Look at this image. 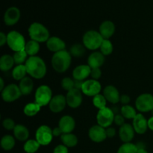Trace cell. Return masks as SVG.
Returning a JSON list of instances; mask_svg holds the SVG:
<instances>
[{
	"label": "cell",
	"instance_id": "23",
	"mask_svg": "<svg viewBox=\"0 0 153 153\" xmlns=\"http://www.w3.org/2000/svg\"><path fill=\"white\" fill-rule=\"evenodd\" d=\"M105 62V55L102 52H95L90 55L88 59V65L91 69L100 68Z\"/></svg>",
	"mask_w": 153,
	"mask_h": 153
},
{
	"label": "cell",
	"instance_id": "11",
	"mask_svg": "<svg viewBox=\"0 0 153 153\" xmlns=\"http://www.w3.org/2000/svg\"><path fill=\"white\" fill-rule=\"evenodd\" d=\"M102 90L101 84L97 80L89 79L84 82L82 88V92L88 97H95L100 94Z\"/></svg>",
	"mask_w": 153,
	"mask_h": 153
},
{
	"label": "cell",
	"instance_id": "46",
	"mask_svg": "<svg viewBox=\"0 0 153 153\" xmlns=\"http://www.w3.org/2000/svg\"><path fill=\"white\" fill-rule=\"evenodd\" d=\"M6 43H7V35H5L3 32H1L0 33V46H3Z\"/></svg>",
	"mask_w": 153,
	"mask_h": 153
},
{
	"label": "cell",
	"instance_id": "28",
	"mask_svg": "<svg viewBox=\"0 0 153 153\" xmlns=\"http://www.w3.org/2000/svg\"><path fill=\"white\" fill-rule=\"evenodd\" d=\"M39 50H40V44L38 42L35 41V40H31L27 42L25 44V51L30 57L36 56V55L38 53Z\"/></svg>",
	"mask_w": 153,
	"mask_h": 153
},
{
	"label": "cell",
	"instance_id": "45",
	"mask_svg": "<svg viewBox=\"0 0 153 153\" xmlns=\"http://www.w3.org/2000/svg\"><path fill=\"white\" fill-rule=\"evenodd\" d=\"M130 102V97L126 94L120 96V102L123 105H128Z\"/></svg>",
	"mask_w": 153,
	"mask_h": 153
},
{
	"label": "cell",
	"instance_id": "48",
	"mask_svg": "<svg viewBox=\"0 0 153 153\" xmlns=\"http://www.w3.org/2000/svg\"><path fill=\"white\" fill-rule=\"evenodd\" d=\"M75 82V88L79 90H82V85H83L84 81H79V80H74Z\"/></svg>",
	"mask_w": 153,
	"mask_h": 153
},
{
	"label": "cell",
	"instance_id": "40",
	"mask_svg": "<svg viewBox=\"0 0 153 153\" xmlns=\"http://www.w3.org/2000/svg\"><path fill=\"white\" fill-rule=\"evenodd\" d=\"M2 125L3 127L7 130H13L15 126H16V125L14 123V121L12 119H10V118H6V119H4L3 120Z\"/></svg>",
	"mask_w": 153,
	"mask_h": 153
},
{
	"label": "cell",
	"instance_id": "43",
	"mask_svg": "<svg viewBox=\"0 0 153 153\" xmlns=\"http://www.w3.org/2000/svg\"><path fill=\"white\" fill-rule=\"evenodd\" d=\"M53 153H68V147L65 145H58L54 149Z\"/></svg>",
	"mask_w": 153,
	"mask_h": 153
},
{
	"label": "cell",
	"instance_id": "9",
	"mask_svg": "<svg viewBox=\"0 0 153 153\" xmlns=\"http://www.w3.org/2000/svg\"><path fill=\"white\" fill-rule=\"evenodd\" d=\"M19 87L15 84H10L7 85L1 91V97L2 100L6 102H12L16 101L22 96Z\"/></svg>",
	"mask_w": 153,
	"mask_h": 153
},
{
	"label": "cell",
	"instance_id": "22",
	"mask_svg": "<svg viewBox=\"0 0 153 153\" xmlns=\"http://www.w3.org/2000/svg\"><path fill=\"white\" fill-rule=\"evenodd\" d=\"M91 68L89 65H79L73 71V77L74 80L84 81L91 75Z\"/></svg>",
	"mask_w": 153,
	"mask_h": 153
},
{
	"label": "cell",
	"instance_id": "36",
	"mask_svg": "<svg viewBox=\"0 0 153 153\" xmlns=\"http://www.w3.org/2000/svg\"><path fill=\"white\" fill-rule=\"evenodd\" d=\"M100 50H101V52L104 55H109L112 53L114 49L113 44H112L111 42L109 40H106V39H104L102 43L101 46H100Z\"/></svg>",
	"mask_w": 153,
	"mask_h": 153
},
{
	"label": "cell",
	"instance_id": "34",
	"mask_svg": "<svg viewBox=\"0 0 153 153\" xmlns=\"http://www.w3.org/2000/svg\"><path fill=\"white\" fill-rule=\"evenodd\" d=\"M70 53L74 57H82L85 54V46L79 43L73 45L70 49Z\"/></svg>",
	"mask_w": 153,
	"mask_h": 153
},
{
	"label": "cell",
	"instance_id": "31",
	"mask_svg": "<svg viewBox=\"0 0 153 153\" xmlns=\"http://www.w3.org/2000/svg\"><path fill=\"white\" fill-rule=\"evenodd\" d=\"M40 108H41V106H40L36 102L28 103L24 108L23 112L28 117L35 116L40 111Z\"/></svg>",
	"mask_w": 153,
	"mask_h": 153
},
{
	"label": "cell",
	"instance_id": "21",
	"mask_svg": "<svg viewBox=\"0 0 153 153\" xmlns=\"http://www.w3.org/2000/svg\"><path fill=\"white\" fill-rule=\"evenodd\" d=\"M46 46L49 50L55 53L65 49L66 44L63 40L58 37H49V40L46 41Z\"/></svg>",
	"mask_w": 153,
	"mask_h": 153
},
{
	"label": "cell",
	"instance_id": "49",
	"mask_svg": "<svg viewBox=\"0 0 153 153\" xmlns=\"http://www.w3.org/2000/svg\"><path fill=\"white\" fill-rule=\"evenodd\" d=\"M148 128L153 131V116L148 120Z\"/></svg>",
	"mask_w": 153,
	"mask_h": 153
},
{
	"label": "cell",
	"instance_id": "10",
	"mask_svg": "<svg viewBox=\"0 0 153 153\" xmlns=\"http://www.w3.org/2000/svg\"><path fill=\"white\" fill-rule=\"evenodd\" d=\"M135 107L139 111L148 112L153 110V96L150 94H143L135 101Z\"/></svg>",
	"mask_w": 153,
	"mask_h": 153
},
{
	"label": "cell",
	"instance_id": "3",
	"mask_svg": "<svg viewBox=\"0 0 153 153\" xmlns=\"http://www.w3.org/2000/svg\"><path fill=\"white\" fill-rule=\"evenodd\" d=\"M28 34L31 40L38 43L46 42L49 39V31L40 22H33L28 28Z\"/></svg>",
	"mask_w": 153,
	"mask_h": 153
},
{
	"label": "cell",
	"instance_id": "52",
	"mask_svg": "<svg viewBox=\"0 0 153 153\" xmlns=\"http://www.w3.org/2000/svg\"><path fill=\"white\" fill-rule=\"evenodd\" d=\"M152 115H153V110L152 111Z\"/></svg>",
	"mask_w": 153,
	"mask_h": 153
},
{
	"label": "cell",
	"instance_id": "7",
	"mask_svg": "<svg viewBox=\"0 0 153 153\" xmlns=\"http://www.w3.org/2000/svg\"><path fill=\"white\" fill-rule=\"evenodd\" d=\"M52 99V90L47 85H41L36 91L35 102L37 103L41 107L49 104Z\"/></svg>",
	"mask_w": 153,
	"mask_h": 153
},
{
	"label": "cell",
	"instance_id": "35",
	"mask_svg": "<svg viewBox=\"0 0 153 153\" xmlns=\"http://www.w3.org/2000/svg\"><path fill=\"white\" fill-rule=\"evenodd\" d=\"M137 149L136 144L131 143H124L118 149L117 153H137Z\"/></svg>",
	"mask_w": 153,
	"mask_h": 153
},
{
	"label": "cell",
	"instance_id": "19",
	"mask_svg": "<svg viewBox=\"0 0 153 153\" xmlns=\"http://www.w3.org/2000/svg\"><path fill=\"white\" fill-rule=\"evenodd\" d=\"M103 95L105 97L106 100L112 104H117L120 101V95L119 91L112 85H108L105 88L103 91Z\"/></svg>",
	"mask_w": 153,
	"mask_h": 153
},
{
	"label": "cell",
	"instance_id": "14",
	"mask_svg": "<svg viewBox=\"0 0 153 153\" xmlns=\"http://www.w3.org/2000/svg\"><path fill=\"white\" fill-rule=\"evenodd\" d=\"M88 135L91 140L95 143H101L107 138L105 128L99 125H95L89 129Z\"/></svg>",
	"mask_w": 153,
	"mask_h": 153
},
{
	"label": "cell",
	"instance_id": "24",
	"mask_svg": "<svg viewBox=\"0 0 153 153\" xmlns=\"http://www.w3.org/2000/svg\"><path fill=\"white\" fill-rule=\"evenodd\" d=\"M13 134L17 140L20 141H25L28 138L29 131L25 126L18 124V125H16L13 129Z\"/></svg>",
	"mask_w": 153,
	"mask_h": 153
},
{
	"label": "cell",
	"instance_id": "16",
	"mask_svg": "<svg viewBox=\"0 0 153 153\" xmlns=\"http://www.w3.org/2000/svg\"><path fill=\"white\" fill-rule=\"evenodd\" d=\"M134 129L133 126L131 124L125 123L120 127L119 129V136L124 143H130L134 138Z\"/></svg>",
	"mask_w": 153,
	"mask_h": 153
},
{
	"label": "cell",
	"instance_id": "27",
	"mask_svg": "<svg viewBox=\"0 0 153 153\" xmlns=\"http://www.w3.org/2000/svg\"><path fill=\"white\" fill-rule=\"evenodd\" d=\"M61 140L67 147H74L78 143L77 137L72 133L63 134L61 136Z\"/></svg>",
	"mask_w": 153,
	"mask_h": 153
},
{
	"label": "cell",
	"instance_id": "39",
	"mask_svg": "<svg viewBox=\"0 0 153 153\" xmlns=\"http://www.w3.org/2000/svg\"><path fill=\"white\" fill-rule=\"evenodd\" d=\"M61 86H62L63 89L68 92V91L75 88V82L73 79L69 77H66L61 81Z\"/></svg>",
	"mask_w": 153,
	"mask_h": 153
},
{
	"label": "cell",
	"instance_id": "2",
	"mask_svg": "<svg viewBox=\"0 0 153 153\" xmlns=\"http://www.w3.org/2000/svg\"><path fill=\"white\" fill-rule=\"evenodd\" d=\"M71 61V54L64 49L54 53L52 58V65L55 71L62 73L68 70Z\"/></svg>",
	"mask_w": 153,
	"mask_h": 153
},
{
	"label": "cell",
	"instance_id": "33",
	"mask_svg": "<svg viewBox=\"0 0 153 153\" xmlns=\"http://www.w3.org/2000/svg\"><path fill=\"white\" fill-rule=\"evenodd\" d=\"M121 114L124 117V118H126V119H134L136 117V115L137 114L136 113V111L132 106L128 105H123L120 109Z\"/></svg>",
	"mask_w": 153,
	"mask_h": 153
},
{
	"label": "cell",
	"instance_id": "50",
	"mask_svg": "<svg viewBox=\"0 0 153 153\" xmlns=\"http://www.w3.org/2000/svg\"><path fill=\"white\" fill-rule=\"evenodd\" d=\"M4 88H5V87H4V80H3L2 78H0V91H2Z\"/></svg>",
	"mask_w": 153,
	"mask_h": 153
},
{
	"label": "cell",
	"instance_id": "20",
	"mask_svg": "<svg viewBox=\"0 0 153 153\" xmlns=\"http://www.w3.org/2000/svg\"><path fill=\"white\" fill-rule=\"evenodd\" d=\"M115 31V25L113 22L110 20H105L101 23L99 28V32L103 39L109 40L112 37Z\"/></svg>",
	"mask_w": 153,
	"mask_h": 153
},
{
	"label": "cell",
	"instance_id": "8",
	"mask_svg": "<svg viewBox=\"0 0 153 153\" xmlns=\"http://www.w3.org/2000/svg\"><path fill=\"white\" fill-rule=\"evenodd\" d=\"M53 137L52 130L46 125L40 126L35 133L36 140L40 143V146L49 145L52 142Z\"/></svg>",
	"mask_w": 153,
	"mask_h": 153
},
{
	"label": "cell",
	"instance_id": "5",
	"mask_svg": "<svg viewBox=\"0 0 153 153\" xmlns=\"http://www.w3.org/2000/svg\"><path fill=\"white\" fill-rule=\"evenodd\" d=\"M7 44L10 49L16 52L24 50L26 43L20 33L16 31H11L7 34Z\"/></svg>",
	"mask_w": 153,
	"mask_h": 153
},
{
	"label": "cell",
	"instance_id": "18",
	"mask_svg": "<svg viewBox=\"0 0 153 153\" xmlns=\"http://www.w3.org/2000/svg\"><path fill=\"white\" fill-rule=\"evenodd\" d=\"M76 126V122L72 117L69 115L62 117L58 123V127L61 128L63 134L72 133Z\"/></svg>",
	"mask_w": 153,
	"mask_h": 153
},
{
	"label": "cell",
	"instance_id": "32",
	"mask_svg": "<svg viewBox=\"0 0 153 153\" xmlns=\"http://www.w3.org/2000/svg\"><path fill=\"white\" fill-rule=\"evenodd\" d=\"M40 144L36 140H28L25 143L23 149L26 153H35L40 148Z\"/></svg>",
	"mask_w": 153,
	"mask_h": 153
},
{
	"label": "cell",
	"instance_id": "38",
	"mask_svg": "<svg viewBox=\"0 0 153 153\" xmlns=\"http://www.w3.org/2000/svg\"><path fill=\"white\" fill-rule=\"evenodd\" d=\"M27 56H28V54L26 53V52L24 49V50L15 52L13 55V60H14L15 64H17V65H20V64H23L24 62H26Z\"/></svg>",
	"mask_w": 153,
	"mask_h": 153
},
{
	"label": "cell",
	"instance_id": "42",
	"mask_svg": "<svg viewBox=\"0 0 153 153\" xmlns=\"http://www.w3.org/2000/svg\"><path fill=\"white\" fill-rule=\"evenodd\" d=\"M114 123L117 126H119L120 127L122 126L125 124V118L122 114H116L114 117Z\"/></svg>",
	"mask_w": 153,
	"mask_h": 153
},
{
	"label": "cell",
	"instance_id": "4",
	"mask_svg": "<svg viewBox=\"0 0 153 153\" xmlns=\"http://www.w3.org/2000/svg\"><path fill=\"white\" fill-rule=\"evenodd\" d=\"M103 37L99 31L90 30L83 36V43L86 49L90 50H96L100 48L103 41Z\"/></svg>",
	"mask_w": 153,
	"mask_h": 153
},
{
	"label": "cell",
	"instance_id": "17",
	"mask_svg": "<svg viewBox=\"0 0 153 153\" xmlns=\"http://www.w3.org/2000/svg\"><path fill=\"white\" fill-rule=\"evenodd\" d=\"M133 128L137 134H144L148 128V120L142 114H137L133 119Z\"/></svg>",
	"mask_w": 153,
	"mask_h": 153
},
{
	"label": "cell",
	"instance_id": "1",
	"mask_svg": "<svg viewBox=\"0 0 153 153\" xmlns=\"http://www.w3.org/2000/svg\"><path fill=\"white\" fill-rule=\"evenodd\" d=\"M27 73L36 79H43L46 74V66L44 61L38 56H31L25 64Z\"/></svg>",
	"mask_w": 153,
	"mask_h": 153
},
{
	"label": "cell",
	"instance_id": "26",
	"mask_svg": "<svg viewBox=\"0 0 153 153\" xmlns=\"http://www.w3.org/2000/svg\"><path fill=\"white\" fill-rule=\"evenodd\" d=\"M15 64L13 56L10 55H4L0 58V70L3 72L10 70Z\"/></svg>",
	"mask_w": 153,
	"mask_h": 153
},
{
	"label": "cell",
	"instance_id": "6",
	"mask_svg": "<svg viewBox=\"0 0 153 153\" xmlns=\"http://www.w3.org/2000/svg\"><path fill=\"white\" fill-rule=\"evenodd\" d=\"M114 112L112 109L107 107L100 109L97 115V123L103 128H108L114 122Z\"/></svg>",
	"mask_w": 153,
	"mask_h": 153
},
{
	"label": "cell",
	"instance_id": "47",
	"mask_svg": "<svg viewBox=\"0 0 153 153\" xmlns=\"http://www.w3.org/2000/svg\"><path fill=\"white\" fill-rule=\"evenodd\" d=\"M52 133H53L54 137H58V136H61L63 134L62 131H61L59 127H56V128H54L52 130Z\"/></svg>",
	"mask_w": 153,
	"mask_h": 153
},
{
	"label": "cell",
	"instance_id": "41",
	"mask_svg": "<svg viewBox=\"0 0 153 153\" xmlns=\"http://www.w3.org/2000/svg\"><path fill=\"white\" fill-rule=\"evenodd\" d=\"M91 76L92 77V79H94V80H97L101 77L102 76V72L100 68H94L91 69Z\"/></svg>",
	"mask_w": 153,
	"mask_h": 153
},
{
	"label": "cell",
	"instance_id": "29",
	"mask_svg": "<svg viewBox=\"0 0 153 153\" xmlns=\"http://www.w3.org/2000/svg\"><path fill=\"white\" fill-rule=\"evenodd\" d=\"M26 73L27 70L25 65L20 64V65H17L13 68V71H12V76L15 80L21 81L25 77Z\"/></svg>",
	"mask_w": 153,
	"mask_h": 153
},
{
	"label": "cell",
	"instance_id": "13",
	"mask_svg": "<svg viewBox=\"0 0 153 153\" xmlns=\"http://www.w3.org/2000/svg\"><path fill=\"white\" fill-rule=\"evenodd\" d=\"M67 105V99L62 94H58L52 97L49 102V108L53 113H59L62 111Z\"/></svg>",
	"mask_w": 153,
	"mask_h": 153
},
{
	"label": "cell",
	"instance_id": "51",
	"mask_svg": "<svg viewBox=\"0 0 153 153\" xmlns=\"http://www.w3.org/2000/svg\"><path fill=\"white\" fill-rule=\"evenodd\" d=\"M137 153H149V152H148L145 149H138Z\"/></svg>",
	"mask_w": 153,
	"mask_h": 153
},
{
	"label": "cell",
	"instance_id": "30",
	"mask_svg": "<svg viewBox=\"0 0 153 153\" xmlns=\"http://www.w3.org/2000/svg\"><path fill=\"white\" fill-rule=\"evenodd\" d=\"M15 146V140L13 137L11 135H7L3 136L2 138L1 139V146L4 150L9 151L11 150Z\"/></svg>",
	"mask_w": 153,
	"mask_h": 153
},
{
	"label": "cell",
	"instance_id": "15",
	"mask_svg": "<svg viewBox=\"0 0 153 153\" xmlns=\"http://www.w3.org/2000/svg\"><path fill=\"white\" fill-rule=\"evenodd\" d=\"M20 18V10L16 7H10L4 14V22L5 25L11 26L15 25Z\"/></svg>",
	"mask_w": 153,
	"mask_h": 153
},
{
	"label": "cell",
	"instance_id": "44",
	"mask_svg": "<svg viewBox=\"0 0 153 153\" xmlns=\"http://www.w3.org/2000/svg\"><path fill=\"white\" fill-rule=\"evenodd\" d=\"M106 131V134H107V137H114L115 134H116V131H115V128H111V127H108L107 128V129H105Z\"/></svg>",
	"mask_w": 153,
	"mask_h": 153
},
{
	"label": "cell",
	"instance_id": "12",
	"mask_svg": "<svg viewBox=\"0 0 153 153\" xmlns=\"http://www.w3.org/2000/svg\"><path fill=\"white\" fill-rule=\"evenodd\" d=\"M67 104L72 108H76L79 107L82 102V92L81 90L73 88L67 92Z\"/></svg>",
	"mask_w": 153,
	"mask_h": 153
},
{
	"label": "cell",
	"instance_id": "37",
	"mask_svg": "<svg viewBox=\"0 0 153 153\" xmlns=\"http://www.w3.org/2000/svg\"><path fill=\"white\" fill-rule=\"evenodd\" d=\"M106 102H107V100L105 97H104V95H102L100 94L94 97V99H93L94 105L99 108V110L106 108Z\"/></svg>",
	"mask_w": 153,
	"mask_h": 153
},
{
	"label": "cell",
	"instance_id": "25",
	"mask_svg": "<svg viewBox=\"0 0 153 153\" xmlns=\"http://www.w3.org/2000/svg\"><path fill=\"white\" fill-rule=\"evenodd\" d=\"M19 87L22 95H28L31 93L33 90V87H34L32 79L29 77H25L20 81Z\"/></svg>",
	"mask_w": 153,
	"mask_h": 153
}]
</instances>
